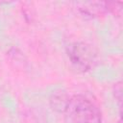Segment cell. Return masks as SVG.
Instances as JSON below:
<instances>
[{"mask_svg": "<svg viewBox=\"0 0 123 123\" xmlns=\"http://www.w3.org/2000/svg\"><path fill=\"white\" fill-rule=\"evenodd\" d=\"M113 95L115 97V100L118 102L119 107H121L122 102V85L121 82H117L113 86Z\"/></svg>", "mask_w": 123, "mask_h": 123, "instance_id": "cell-6", "label": "cell"}, {"mask_svg": "<svg viewBox=\"0 0 123 123\" xmlns=\"http://www.w3.org/2000/svg\"><path fill=\"white\" fill-rule=\"evenodd\" d=\"M69 97L70 96H68L66 92L62 91V90L53 92L49 99L51 109L57 112H64Z\"/></svg>", "mask_w": 123, "mask_h": 123, "instance_id": "cell-4", "label": "cell"}, {"mask_svg": "<svg viewBox=\"0 0 123 123\" xmlns=\"http://www.w3.org/2000/svg\"><path fill=\"white\" fill-rule=\"evenodd\" d=\"M117 123H122V120H121V117L119 118V120H118V122Z\"/></svg>", "mask_w": 123, "mask_h": 123, "instance_id": "cell-7", "label": "cell"}, {"mask_svg": "<svg viewBox=\"0 0 123 123\" xmlns=\"http://www.w3.org/2000/svg\"><path fill=\"white\" fill-rule=\"evenodd\" d=\"M108 12L113 13L115 16L122 14V2H107Z\"/></svg>", "mask_w": 123, "mask_h": 123, "instance_id": "cell-5", "label": "cell"}, {"mask_svg": "<svg viewBox=\"0 0 123 123\" xmlns=\"http://www.w3.org/2000/svg\"><path fill=\"white\" fill-rule=\"evenodd\" d=\"M64 113L70 123H103L102 112L98 106L82 94L69 97Z\"/></svg>", "mask_w": 123, "mask_h": 123, "instance_id": "cell-1", "label": "cell"}, {"mask_svg": "<svg viewBox=\"0 0 123 123\" xmlns=\"http://www.w3.org/2000/svg\"><path fill=\"white\" fill-rule=\"evenodd\" d=\"M66 54L72 66L79 72L92 69L98 62V53L91 45L84 41H74L66 47Z\"/></svg>", "mask_w": 123, "mask_h": 123, "instance_id": "cell-2", "label": "cell"}, {"mask_svg": "<svg viewBox=\"0 0 123 123\" xmlns=\"http://www.w3.org/2000/svg\"><path fill=\"white\" fill-rule=\"evenodd\" d=\"M75 10L78 13L86 18L99 17L108 12L107 2L102 1H88V2H74Z\"/></svg>", "mask_w": 123, "mask_h": 123, "instance_id": "cell-3", "label": "cell"}]
</instances>
